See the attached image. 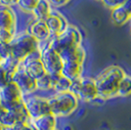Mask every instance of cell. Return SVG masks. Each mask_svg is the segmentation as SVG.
Returning a JSON list of instances; mask_svg holds the SVG:
<instances>
[{"label": "cell", "mask_w": 131, "mask_h": 130, "mask_svg": "<svg viewBox=\"0 0 131 130\" xmlns=\"http://www.w3.org/2000/svg\"><path fill=\"white\" fill-rule=\"evenodd\" d=\"M36 83H37V89L50 90V89H53V86H54V77L48 73H46L42 77L37 79Z\"/></svg>", "instance_id": "cell-23"}, {"label": "cell", "mask_w": 131, "mask_h": 130, "mask_svg": "<svg viewBox=\"0 0 131 130\" xmlns=\"http://www.w3.org/2000/svg\"><path fill=\"white\" fill-rule=\"evenodd\" d=\"M51 114L56 117H64L71 114L78 106V99L71 92L58 93L48 99Z\"/></svg>", "instance_id": "cell-2"}, {"label": "cell", "mask_w": 131, "mask_h": 130, "mask_svg": "<svg viewBox=\"0 0 131 130\" xmlns=\"http://www.w3.org/2000/svg\"><path fill=\"white\" fill-rule=\"evenodd\" d=\"M21 68L24 69L29 75H31L36 80L42 77L44 74H46V71L41 62L40 48L37 51L28 55L21 63Z\"/></svg>", "instance_id": "cell-11"}, {"label": "cell", "mask_w": 131, "mask_h": 130, "mask_svg": "<svg viewBox=\"0 0 131 130\" xmlns=\"http://www.w3.org/2000/svg\"><path fill=\"white\" fill-rule=\"evenodd\" d=\"M0 67L6 71V73L10 76L12 79V77L16 73V71L21 68V62L18 61L15 57L10 56V57H8L6 59L1 60Z\"/></svg>", "instance_id": "cell-18"}, {"label": "cell", "mask_w": 131, "mask_h": 130, "mask_svg": "<svg viewBox=\"0 0 131 130\" xmlns=\"http://www.w3.org/2000/svg\"><path fill=\"white\" fill-rule=\"evenodd\" d=\"M38 0H19L17 2V5L19 6L23 11L27 13H32L37 5Z\"/></svg>", "instance_id": "cell-24"}, {"label": "cell", "mask_w": 131, "mask_h": 130, "mask_svg": "<svg viewBox=\"0 0 131 130\" xmlns=\"http://www.w3.org/2000/svg\"><path fill=\"white\" fill-rule=\"evenodd\" d=\"M60 56L62 57L64 62H72V63L83 65L85 61V57H86V53H85L84 48L82 47V45H80V46H77V47H73V48L62 52Z\"/></svg>", "instance_id": "cell-15"}, {"label": "cell", "mask_w": 131, "mask_h": 130, "mask_svg": "<svg viewBox=\"0 0 131 130\" xmlns=\"http://www.w3.org/2000/svg\"><path fill=\"white\" fill-rule=\"evenodd\" d=\"M30 120L25 102L23 105L11 111H4L0 115V124L6 130H13L16 127L27 123Z\"/></svg>", "instance_id": "cell-8"}, {"label": "cell", "mask_w": 131, "mask_h": 130, "mask_svg": "<svg viewBox=\"0 0 131 130\" xmlns=\"http://www.w3.org/2000/svg\"><path fill=\"white\" fill-rule=\"evenodd\" d=\"M82 42V36L79 29L74 26L70 25L68 28L60 35L51 38L49 41L50 46L57 51L59 54L69 49L80 46Z\"/></svg>", "instance_id": "cell-4"}, {"label": "cell", "mask_w": 131, "mask_h": 130, "mask_svg": "<svg viewBox=\"0 0 131 130\" xmlns=\"http://www.w3.org/2000/svg\"><path fill=\"white\" fill-rule=\"evenodd\" d=\"M83 72V65L72 63V62H64L62 74L69 78L71 81L78 80L82 77Z\"/></svg>", "instance_id": "cell-16"}, {"label": "cell", "mask_w": 131, "mask_h": 130, "mask_svg": "<svg viewBox=\"0 0 131 130\" xmlns=\"http://www.w3.org/2000/svg\"><path fill=\"white\" fill-rule=\"evenodd\" d=\"M131 95V76L125 74L121 79L118 86L117 96L119 97H126Z\"/></svg>", "instance_id": "cell-22"}, {"label": "cell", "mask_w": 131, "mask_h": 130, "mask_svg": "<svg viewBox=\"0 0 131 130\" xmlns=\"http://www.w3.org/2000/svg\"><path fill=\"white\" fill-rule=\"evenodd\" d=\"M124 75V71L118 66H111L104 70L95 79L99 98L107 100L116 97L119 83Z\"/></svg>", "instance_id": "cell-1"}, {"label": "cell", "mask_w": 131, "mask_h": 130, "mask_svg": "<svg viewBox=\"0 0 131 130\" xmlns=\"http://www.w3.org/2000/svg\"><path fill=\"white\" fill-rule=\"evenodd\" d=\"M1 60L2 59H1V57H0V64H1Z\"/></svg>", "instance_id": "cell-34"}, {"label": "cell", "mask_w": 131, "mask_h": 130, "mask_svg": "<svg viewBox=\"0 0 131 130\" xmlns=\"http://www.w3.org/2000/svg\"><path fill=\"white\" fill-rule=\"evenodd\" d=\"M68 2H69V1H53V0L49 1L50 5L54 6L55 8H59V7H62V6L66 5Z\"/></svg>", "instance_id": "cell-29"}, {"label": "cell", "mask_w": 131, "mask_h": 130, "mask_svg": "<svg viewBox=\"0 0 131 130\" xmlns=\"http://www.w3.org/2000/svg\"><path fill=\"white\" fill-rule=\"evenodd\" d=\"M54 130H58V129H54Z\"/></svg>", "instance_id": "cell-37"}, {"label": "cell", "mask_w": 131, "mask_h": 130, "mask_svg": "<svg viewBox=\"0 0 131 130\" xmlns=\"http://www.w3.org/2000/svg\"><path fill=\"white\" fill-rule=\"evenodd\" d=\"M0 102L6 111L18 108L25 102V96L22 94L16 83L11 81L0 91Z\"/></svg>", "instance_id": "cell-9"}, {"label": "cell", "mask_w": 131, "mask_h": 130, "mask_svg": "<svg viewBox=\"0 0 131 130\" xmlns=\"http://www.w3.org/2000/svg\"><path fill=\"white\" fill-rule=\"evenodd\" d=\"M123 2H124L123 0H105V1H103L104 5L107 6L110 9H112V11L114 9H115V8H117V7L122 5Z\"/></svg>", "instance_id": "cell-27"}, {"label": "cell", "mask_w": 131, "mask_h": 130, "mask_svg": "<svg viewBox=\"0 0 131 130\" xmlns=\"http://www.w3.org/2000/svg\"><path fill=\"white\" fill-rule=\"evenodd\" d=\"M40 53L41 62L43 64L46 73L52 76L62 74L64 61L60 54L50 46L49 41L46 45H44V47H40Z\"/></svg>", "instance_id": "cell-7"}, {"label": "cell", "mask_w": 131, "mask_h": 130, "mask_svg": "<svg viewBox=\"0 0 131 130\" xmlns=\"http://www.w3.org/2000/svg\"><path fill=\"white\" fill-rule=\"evenodd\" d=\"M32 37H34L39 43L44 41H50L51 39V33L46 23L44 21L36 20L32 22L28 27V31Z\"/></svg>", "instance_id": "cell-14"}, {"label": "cell", "mask_w": 131, "mask_h": 130, "mask_svg": "<svg viewBox=\"0 0 131 130\" xmlns=\"http://www.w3.org/2000/svg\"><path fill=\"white\" fill-rule=\"evenodd\" d=\"M44 22L46 23L47 27L49 28L51 38L60 35L61 33L64 32L70 26L65 17L57 11L51 12V14L47 17V19Z\"/></svg>", "instance_id": "cell-13"}, {"label": "cell", "mask_w": 131, "mask_h": 130, "mask_svg": "<svg viewBox=\"0 0 131 130\" xmlns=\"http://www.w3.org/2000/svg\"><path fill=\"white\" fill-rule=\"evenodd\" d=\"M12 81L16 83V85L19 87V89L21 90V92L25 97L30 96L37 89L36 79H34L31 75H29L22 68H20L13 75Z\"/></svg>", "instance_id": "cell-12"}, {"label": "cell", "mask_w": 131, "mask_h": 130, "mask_svg": "<svg viewBox=\"0 0 131 130\" xmlns=\"http://www.w3.org/2000/svg\"><path fill=\"white\" fill-rule=\"evenodd\" d=\"M54 77V86H53V90L57 93H65L69 92L71 89V83L72 81L70 80L69 78H67L63 74H59V75H55Z\"/></svg>", "instance_id": "cell-20"}, {"label": "cell", "mask_w": 131, "mask_h": 130, "mask_svg": "<svg viewBox=\"0 0 131 130\" xmlns=\"http://www.w3.org/2000/svg\"><path fill=\"white\" fill-rule=\"evenodd\" d=\"M29 121L36 130H54L57 125V117L52 114H46L36 119H30Z\"/></svg>", "instance_id": "cell-17"}, {"label": "cell", "mask_w": 131, "mask_h": 130, "mask_svg": "<svg viewBox=\"0 0 131 130\" xmlns=\"http://www.w3.org/2000/svg\"><path fill=\"white\" fill-rule=\"evenodd\" d=\"M130 22H131V14H130Z\"/></svg>", "instance_id": "cell-35"}, {"label": "cell", "mask_w": 131, "mask_h": 130, "mask_svg": "<svg viewBox=\"0 0 131 130\" xmlns=\"http://www.w3.org/2000/svg\"><path fill=\"white\" fill-rule=\"evenodd\" d=\"M13 130H36V129H35L34 126L30 123V121H28V122L25 123V124L18 126V127H16L15 129H13Z\"/></svg>", "instance_id": "cell-28"}, {"label": "cell", "mask_w": 131, "mask_h": 130, "mask_svg": "<svg viewBox=\"0 0 131 130\" xmlns=\"http://www.w3.org/2000/svg\"><path fill=\"white\" fill-rule=\"evenodd\" d=\"M70 92L84 102H93L99 98L96 81L90 77H81L78 80L72 81Z\"/></svg>", "instance_id": "cell-6"}, {"label": "cell", "mask_w": 131, "mask_h": 130, "mask_svg": "<svg viewBox=\"0 0 131 130\" xmlns=\"http://www.w3.org/2000/svg\"><path fill=\"white\" fill-rule=\"evenodd\" d=\"M17 17L11 7L0 6V41L10 43L16 37Z\"/></svg>", "instance_id": "cell-5"}, {"label": "cell", "mask_w": 131, "mask_h": 130, "mask_svg": "<svg viewBox=\"0 0 131 130\" xmlns=\"http://www.w3.org/2000/svg\"><path fill=\"white\" fill-rule=\"evenodd\" d=\"M130 31H131V27H130Z\"/></svg>", "instance_id": "cell-36"}, {"label": "cell", "mask_w": 131, "mask_h": 130, "mask_svg": "<svg viewBox=\"0 0 131 130\" xmlns=\"http://www.w3.org/2000/svg\"><path fill=\"white\" fill-rule=\"evenodd\" d=\"M52 6L50 5L49 1L46 0H38L37 5L35 7L33 14L36 18V20L40 21H45L47 19V17L49 16L52 12Z\"/></svg>", "instance_id": "cell-19"}, {"label": "cell", "mask_w": 131, "mask_h": 130, "mask_svg": "<svg viewBox=\"0 0 131 130\" xmlns=\"http://www.w3.org/2000/svg\"><path fill=\"white\" fill-rule=\"evenodd\" d=\"M25 106L30 119L39 118L43 115L51 114L49 102L46 98L33 95L25 97Z\"/></svg>", "instance_id": "cell-10"}, {"label": "cell", "mask_w": 131, "mask_h": 130, "mask_svg": "<svg viewBox=\"0 0 131 130\" xmlns=\"http://www.w3.org/2000/svg\"><path fill=\"white\" fill-rule=\"evenodd\" d=\"M10 46L12 56L22 63L28 55L39 50L40 43L27 31H26L16 35V37L10 42Z\"/></svg>", "instance_id": "cell-3"}, {"label": "cell", "mask_w": 131, "mask_h": 130, "mask_svg": "<svg viewBox=\"0 0 131 130\" xmlns=\"http://www.w3.org/2000/svg\"><path fill=\"white\" fill-rule=\"evenodd\" d=\"M18 1H0V6H3V7H11L14 4H17Z\"/></svg>", "instance_id": "cell-31"}, {"label": "cell", "mask_w": 131, "mask_h": 130, "mask_svg": "<svg viewBox=\"0 0 131 130\" xmlns=\"http://www.w3.org/2000/svg\"><path fill=\"white\" fill-rule=\"evenodd\" d=\"M112 19L116 25H123L130 21V15L124 10L122 5L112 11Z\"/></svg>", "instance_id": "cell-21"}, {"label": "cell", "mask_w": 131, "mask_h": 130, "mask_svg": "<svg viewBox=\"0 0 131 130\" xmlns=\"http://www.w3.org/2000/svg\"><path fill=\"white\" fill-rule=\"evenodd\" d=\"M11 81H12L11 77L8 75L6 73V71L0 67V91Z\"/></svg>", "instance_id": "cell-26"}, {"label": "cell", "mask_w": 131, "mask_h": 130, "mask_svg": "<svg viewBox=\"0 0 131 130\" xmlns=\"http://www.w3.org/2000/svg\"><path fill=\"white\" fill-rule=\"evenodd\" d=\"M122 7H123L124 10L130 15L131 14V0H126V1H124L123 4H122Z\"/></svg>", "instance_id": "cell-30"}, {"label": "cell", "mask_w": 131, "mask_h": 130, "mask_svg": "<svg viewBox=\"0 0 131 130\" xmlns=\"http://www.w3.org/2000/svg\"><path fill=\"white\" fill-rule=\"evenodd\" d=\"M0 130H5V129H4V127H3L1 124H0Z\"/></svg>", "instance_id": "cell-33"}, {"label": "cell", "mask_w": 131, "mask_h": 130, "mask_svg": "<svg viewBox=\"0 0 131 130\" xmlns=\"http://www.w3.org/2000/svg\"><path fill=\"white\" fill-rule=\"evenodd\" d=\"M4 111H5V110H4L3 106H2V104H1V102H0V115H1V114H2Z\"/></svg>", "instance_id": "cell-32"}, {"label": "cell", "mask_w": 131, "mask_h": 130, "mask_svg": "<svg viewBox=\"0 0 131 130\" xmlns=\"http://www.w3.org/2000/svg\"><path fill=\"white\" fill-rule=\"evenodd\" d=\"M12 56V50L10 43H5L0 41V57L1 59H6Z\"/></svg>", "instance_id": "cell-25"}]
</instances>
